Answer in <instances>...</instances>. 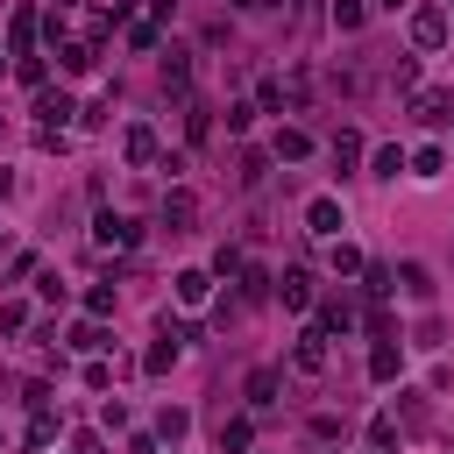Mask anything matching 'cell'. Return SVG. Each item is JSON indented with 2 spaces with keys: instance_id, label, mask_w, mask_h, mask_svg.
Returning a JSON list of instances; mask_svg holds the SVG:
<instances>
[{
  "instance_id": "cell-1",
  "label": "cell",
  "mask_w": 454,
  "mask_h": 454,
  "mask_svg": "<svg viewBox=\"0 0 454 454\" xmlns=\"http://www.w3.org/2000/svg\"><path fill=\"white\" fill-rule=\"evenodd\" d=\"M404 114H411L419 128H447V121H454V85H411Z\"/></svg>"
},
{
  "instance_id": "cell-2",
  "label": "cell",
  "mask_w": 454,
  "mask_h": 454,
  "mask_svg": "<svg viewBox=\"0 0 454 454\" xmlns=\"http://www.w3.org/2000/svg\"><path fill=\"white\" fill-rule=\"evenodd\" d=\"M71 121H78L71 92H64V85H43V92H35V128H43V135H64Z\"/></svg>"
},
{
  "instance_id": "cell-3",
  "label": "cell",
  "mask_w": 454,
  "mask_h": 454,
  "mask_svg": "<svg viewBox=\"0 0 454 454\" xmlns=\"http://www.w3.org/2000/svg\"><path fill=\"white\" fill-rule=\"evenodd\" d=\"M340 227H348V213H340V199H333V192L305 199V234H319V241H340Z\"/></svg>"
},
{
  "instance_id": "cell-4",
  "label": "cell",
  "mask_w": 454,
  "mask_h": 454,
  "mask_svg": "<svg viewBox=\"0 0 454 454\" xmlns=\"http://www.w3.org/2000/svg\"><path fill=\"white\" fill-rule=\"evenodd\" d=\"M291 376H326V333L319 326H305L291 340Z\"/></svg>"
},
{
  "instance_id": "cell-5",
  "label": "cell",
  "mask_w": 454,
  "mask_h": 454,
  "mask_svg": "<svg viewBox=\"0 0 454 454\" xmlns=\"http://www.w3.org/2000/svg\"><path fill=\"white\" fill-rule=\"evenodd\" d=\"M35 35H43V14L35 7H14L7 14V57H35Z\"/></svg>"
},
{
  "instance_id": "cell-6",
  "label": "cell",
  "mask_w": 454,
  "mask_h": 454,
  "mask_svg": "<svg viewBox=\"0 0 454 454\" xmlns=\"http://www.w3.org/2000/svg\"><path fill=\"white\" fill-rule=\"evenodd\" d=\"M447 35H454L447 7H419V14H411V50H440Z\"/></svg>"
},
{
  "instance_id": "cell-7",
  "label": "cell",
  "mask_w": 454,
  "mask_h": 454,
  "mask_svg": "<svg viewBox=\"0 0 454 454\" xmlns=\"http://www.w3.org/2000/svg\"><path fill=\"white\" fill-rule=\"evenodd\" d=\"M156 220H163L170 234H192V227H199V199H192V192H163V206H156Z\"/></svg>"
},
{
  "instance_id": "cell-8",
  "label": "cell",
  "mask_w": 454,
  "mask_h": 454,
  "mask_svg": "<svg viewBox=\"0 0 454 454\" xmlns=\"http://www.w3.org/2000/svg\"><path fill=\"white\" fill-rule=\"evenodd\" d=\"M163 92H177V99H192V50H163Z\"/></svg>"
},
{
  "instance_id": "cell-9",
  "label": "cell",
  "mask_w": 454,
  "mask_h": 454,
  "mask_svg": "<svg viewBox=\"0 0 454 454\" xmlns=\"http://www.w3.org/2000/svg\"><path fill=\"white\" fill-rule=\"evenodd\" d=\"M92 241H99V248H135V220H128V213H99V220H92Z\"/></svg>"
},
{
  "instance_id": "cell-10",
  "label": "cell",
  "mask_w": 454,
  "mask_h": 454,
  "mask_svg": "<svg viewBox=\"0 0 454 454\" xmlns=\"http://www.w3.org/2000/svg\"><path fill=\"white\" fill-rule=\"evenodd\" d=\"M397 376H404V348L397 340H376L369 348V383H397Z\"/></svg>"
},
{
  "instance_id": "cell-11",
  "label": "cell",
  "mask_w": 454,
  "mask_h": 454,
  "mask_svg": "<svg viewBox=\"0 0 454 454\" xmlns=\"http://www.w3.org/2000/svg\"><path fill=\"white\" fill-rule=\"evenodd\" d=\"M121 156H128L135 170H142V163H156V156H163V149H156V128H142V121H135V128L121 135Z\"/></svg>"
},
{
  "instance_id": "cell-12",
  "label": "cell",
  "mask_w": 454,
  "mask_h": 454,
  "mask_svg": "<svg viewBox=\"0 0 454 454\" xmlns=\"http://www.w3.org/2000/svg\"><path fill=\"white\" fill-rule=\"evenodd\" d=\"M277 298H284L291 312H305V305H312V270H298V262H291V270L277 277Z\"/></svg>"
},
{
  "instance_id": "cell-13",
  "label": "cell",
  "mask_w": 454,
  "mask_h": 454,
  "mask_svg": "<svg viewBox=\"0 0 454 454\" xmlns=\"http://www.w3.org/2000/svg\"><path fill=\"white\" fill-rule=\"evenodd\" d=\"M270 156H277V163H305V156H312V135H305V128H277Z\"/></svg>"
},
{
  "instance_id": "cell-14",
  "label": "cell",
  "mask_w": 454,
  "mask_h": 454,
  "mask_svg": "<svg viewBox=\"0 0 454 454\" xmlns=\"http://www.w3.org/2000/svg\"><path fill=\"white\" fill-rule=\"evenodd\" d=\"M57 64H64L71 78H85V71L99 64V43H57Z\"/></svg>"
},
{
  "instance_id": "cell-15",
  "label": "cell",
  "mask_w": 454,
  "mask_h": 454,
  "mask_svg": "<svg viewBox=\"0 0 454 454\" xmlns=\"http://www.w3.org/2000/svg\"><path fill=\"white\" fill-rule=\"evenodd\" d=\"M262 177H270V156H262V149H241V156H234V184H241V192H255Z\"/></svg>"
},
{
  "instance_id": "cell-16",
  "label": "cell",
  "mask_w": 454,
  "mask_h": 454,
  "mask_svg": "<svg viewBox=\"0 0 454 454\" xmlns=\"http://www.w3.org/2000/svg\"><path fill=\"white\" fill-rule=\"evenodd\" d=\"M397 284H404V298H419V305H426V298H433V291H440V284H433V270H426V262H397Z\"/></svg>"
},
{
  "instance_id": "cell-17",
  "label": "cell",
  "mask_w": 454,
  "mask_h": 454,
  "mask_svg": "<svg viewBox=\"0 0 454 454\" xmlns=\"http://www.w3.org/2000/svg\"><path fill=\"white\" fill-rule=\"evenodd\" d=\"M170 284H177V298H184V305H206V298H213V270H177Z\"/></svg>"
},
{
  "instance_id": "cell-18",
  "label": "cell",
  "mask_w": 454,
  "mask_h": 454,
  "mask_svg": "<svg viewBox=\"0 0 454 454\" xmlns=\"http://www.w3.org/2000/svg\"><path fill=\"white\" fill-rule=\"evenodd\" d=\"M71 348H78V355H106V348H114V333H106L99 319H78V326H71Z\"/></svg>"
},
{
  "instance_id": "cell-19",
  "label": "cell",
  "mask_w": 454,
  "mask_h": 454,
  "mask_svg": "<svg viewBox=\"0 0 454 454\" xmlns=\"http://www.w3.org/2000/svg\"><path fill=\"white\" fill-rule=\"evenodd\" d=\"M277 383H284V376H277L270 362H262V369H248V404H255V411H270V404H277Z\"/></svg>"
},
{
  "instance_id": "cell-20",
  "label": "cell",
  "mask_w": 454,
  "mask_h": 454,
  "mask_svg": "<svg viewBox=\"0 0 454 454\" xmlns=\"http://www.w3.org/2000/svg\"><path fill=\"white\" fill-rule=\"evenodd\" d=\"M234 284H241V305H262V298L277 291V284H270V270H255V262H241V277H234Z\"/></svg>"
},
{
  "instance_id": "cell-21",
  "label": "cell",
  "mask_w": 454,
  "mask_h": 454,
  "mask_svg": "<svg viewBox=\"0 0 454 454\" xmlns=\"http://www.w3.org/2000/svg\"><path fill=\"white\" fill-rule=\"evenodd\" d=\"M390 284H397V270H383V262H362V298H369V305H383V298H390Z\"/></svg>"
},
{
  "instance_id": "cell-22",
  "label": "cell",
  "mask_w": 454,
  "mask_h": 454,
  "mask_svg": "<svg viewBox=\"0 0 454 454\" xmlns=\"http://www.w3.org/2000/svg\"><path fill=\"white\" fill-rule=\"evenodd\" d=\"M348 326H355V305H348V298H326V305H319V333L333 340V333H348Z\"/></svg>"
},
{
  "instance_id": "cell-23",
  "label": "cell",
  "mask_w": 454,
  "mask_h": 454,
  "mask_svg": "<svg viewBox=\"0 0 454 454\" xmlns=\"http://www.w3.org/2000/svg\"><path fill=\"white\" fill-rule=\"evenodd\" d=\"M426 419H433L426 397H419V390H397V426H404V433H426Z\"/></svg>"
},
{
  "instance_id": "cell-24",
  "label": "cell",
  "mask_w": 454,
  "mask_h": 454,
  "mask_svg": "<svg viewBox=\"0 0 454 454\" xmlns=\"http://www.w3.org/2000/svg\"><path fill=\"white\" fill-rule=\"evenodd\" d=\"M355 163H362V135H355V128H340V135H333V170L348 177Z\"/></svg>"
},
{
  "instance_id": "cell-25",
  "label": "cell",
  "mask_w": 454,
  "mask_h": 454,
  "mask_svg": "<svg viewBox=\"0 0 454 454\" xmlns=\"http://www.w3.org/2000/svg\"><path fill=\"white\" fill-rule=\"evenodd\" d=\"M397 440H404V426H397V411H376V419H369V447H383V454H390Z\"/></svg>"
},
{
  "instance_id": "cell-26",
  "label": "cell",
  "mask_w": 454,
  "mask_h": 454,
  "mask_svg": "<svg viewBox=\"0 0 454 454\" xmlns=\"http://www.w3.org/2000/svg\"><path fill=\"white\" fill-rule=\"evenodd\" d=\"M404 163H411V156H404V149H397V142H383V149H376V156H369V177H397V170H404Z\"/></svg>"
},
{
  "instance_id": "cell-27",
  "label": "cell",
  "mask_w": 454,
  "mask_h": 454,
  "mask_svg": "<svg viewBox=\"0 0 454 454\" xmlns=\"http://www.w3.org/2000/svg\"><path fill=\"white\" fill-rule=\"evenodd\" d=\"M248 440H255L248 419H227V426H220V454H248Z\"/></svg>"
},
{
  "instance_id": "cell-28",
  "label": "cell",
  "mask_w": 454,
  "mask_h": 454,
  "mask_svg": "<svg viewBox=\"0 0 454 454\" xmlns=\"http://www.w3.org/2000/svg\"><path fill=\"white\" fill-rule=\"evenodd\" d=\"M326 14H333V28H340V35H355V28L369 21V7H362V0H333Z\"/></svg>"
},
{
  "instance_id": "cell-29",
  "label": "cell",
  "mask_w": 454,
  "mask_h": 454,
  "mask_svg": "<svg viewBox=\"0 0 454 454\" xmlns=\"http://www.w3.org/2000/svg\"><path fill=\"white\" fill-rule=\"evenodd\" d=\"M177 106H184V135H192V142H206V135H213V114H206L199 99H177Z\"/></svg>"
},
{
  "instance_id": "cell-30",
  "label": "cell",
  "mask_w": 454,
  "mask_h": 454,
  "mask_svg": "<svg viewBox=\"0 0 454 454\" xmlns=\"http://www.w3.org/2000/svg\"><path fill=\"white\" fill-rule=\"evenodd\" d=\"M255 114H262L255 99H234V106H227V135H248V128H255Z\"/></svg>"
},
{
  "instance_id": "cell-31",
  "label": "cell",
  "mask_w": 454,
  "mask_h": 454,
  "mask_svg": "<svg viewBox=\"0 0 454 454\" xmlns=\"http://www.w3.org/2000/svg\"><path fill=\"white\" fill-rule=\"evenodd\" d=\"M184 426H192V411H177V404H163V419H156V440H184Z\"/></svg>"
},
{
  "instance_id": "cell-32",
  "label": "cell",
  "mask_w": 454,
  "mask_h": 454,
  "mask_svg": "<svg viewBox=\"0 0 454 454\" xmlns=\"http://www.w3.org/2000/svg\"><path fill=\"white\" fill-rule=\"evenodd\" d=\"M14 78H21V85H35V92H43V78H50V64H43V57H14Z\"/></svg>"
},
{
  "instance_id": "cell-33",
  "label": "cell",
  "mask_w": 454,
  "mask_h": 454,
  "mask_svg": "<svg viewBox=\"0 0 454 454\" xmlns=\"http://www.w3.org/2000/svg\"><path fill=\"white\" fill-rule=\"evenodd\" d=\"M390 85L411 92V85H419V57H390Z\"/></svg>"
},
{
  "instance_id": "cell-34",
  "label": "cell",
  "mask_w": 454,
  "mask_h": 454,
  "mask_svg": "<svg viewBox=\"0 0 454 454\" xmlns=\"http://www.w3.org/2000/svg\"><path fill=\"white\" fill-rule=\"evenodd\" d=\"M440 170H447V149H419L411 156V177H440Z\"/></svg>"
},
{
  "instance_id": "cell-35",
  "label": "cell",
  "mask_w": 454,
  "mask_h": 454,
  "mask_svg": "<svg viewBox=\"0 0 454 454\" xmlns=\"http://www.w3.org/2000/svg\"><path fill=\"white\" fill-rule=\"evenodd\" d=\"M333 277H362V248H348V241H333Z\"/></svg>"
},
{
  "instance_id": "cell-36",
  "label": "cell",
  "mask_w": 454,
  "mask_h": 454,
  "mask_svg": "<svg viewBox=\"0 0 454 454\" xmlns=\"http://www.w3.org/2000/svg\"><path fill=\"white\" fill-rule=\"evenodd\" d=\"M50 440H57V411H35L28 419V447H50Z\"/></svg>"
},
{
  "instance_id": "cell-37",
  "label": "cell",
  "mask_w": 454,
  "mask_h": 454,
  "mask_svg": "<svg viewBox=\"0 0 454 454\" xmlns=\"http://www.w3.org/2000/svg\"><path fill=\"white\" fill-rule=\"evenodd\" d=\"M156 43H163L156 21H135V28H128V50H156Z\"/></svg>"
},
{
  "instance_id": "cell-38",
  "label": "cell",
  "mask_w": 454,
  "mask_h": 454,
  "mask_svg": "<svg viewBox=\"0 0 454 454\" xmlns=\"http://www.w3.org/2000/svg\"><path fill=\"white\" fill-rule=\"evenodd\" d=\"M85 312L106 319V312H114V284H92V291H85Z\"/></svg>"
},
{
  "instance_id": "cell-39",
  "label": "cell",
  "mask_w": 454,
  "mask_h": 454,
  "mask_svg": "<svg viewBox=\"0 0 454 454\" xmlns=\"http://www.w3.org/2000/svg\"><path fill=\"white\" fill-rule=\"evenodd\" d=\"M21 326H28V305L7 298V305H0V333H21Z\"/></svg>"
},
{
  "instance_id": "cell-40",
  "label": "cell",
  "mask_w": 454,
  "mask_h": 454,
  "mask_svg": "<svg viewBox=\"0 0 454 454\" xmlns=\"http://www.w3.org/2000/svg\"><path fill=\"white\" fill-rule=\"evenodd\" d=\"M369 340H397V319L383 305H369Z\"/></svg>"
},
{
  "instance_id": "cell-41",
  "label": "cell",
  "mask_w": 454,
  "mask_h": 454,
  "mask_svg": "<svg viewBox=\"0 0 454 454\" xmlns=\"http://www.w3.org/2000/svg\"><path fill=\"white\" fill-rule=\"evenodd\" d=\"M213 277H241V248H234V241L213 255Z\"/></svg>"
},
{
  "instance_id": "cell-42",
  "label": "cell",
  "mask_w": 454,
  "mask_h": 454,
  "mask_svg": "<svg viewBox=\"0 0 454 454\" xmlns=\"http://www.w3.org/2000/svg\"><path fill=\"white\" fill-rule=\"evenodd\" d=\"M85 390H114V369H106V362H99V355H92V362H85Z\"/></svg>"
},
{
  "instance_id": "cell-43",
  "label": "cell",
  "mask_w": 454,
  "mask_h": 454,
  "mask_svg": "<svg viewBox=\"0 0 454 454\" xmlns=\"http://www.w3.org/2000/svg\"><path fill=\"white\" fill-rule=\"evenodd\" d=\"M21 397H28V411H50V404H57V390H50V383H28Z\"/></svg>"
},
{
  "instance_id": "cell-44",
  "label": "cell",
  "mask_w": 454,
  "mask_h": 454,
  "mask_svg": "<svg viewBox=\"0 0 454 454\" xmlns=\"http://www.w3.org/2000/svg\"><path fill=\"white\" fill-rule=\"evenodd\" d=\"M71 454H106V440H99V433H78V440H71Z\"/></svg>"
},
{
  "instance_id": "cell-45",
  "label": "cell",
  "mask_w": 454,
  "mask_h": 454,
  "mask_svg": "<svg viewBox=\"0 0 454 454\" xmlns=\"http://www.w3.org/2000/svg\"><path fill=\"white\" fill-rule=\"evenodd\" d=\"M170 7H177V0H149V21L163 28V21H170Z\"/></svg>"
},
{
  "instance_id": "cell-46",
  "label": "cell",
  "mask_w": 454,
  "mask_h": 454,
  "mask_svg": "<svg viewBox=\"0 0 454 454\" xmlns=\"http://www.w3.org/2000/svg\"><path fill=\"white\" fill-rule=\"evenodd\" d=\"M7 192H14V177H7V170H0V199H7Z\"/></svg>"
},
{
  "instance_id": "cell-47",
  "label": "cell",
  "mask_w": 454,
  "mask_h": 454,
  "mask_svg": "<svg viewBox=\"0 0 454 454\" xmlns=\"http://www.w3.org/2000/svg\"><path fill=\"white\" fill-rule=\"evenodd\" d=\"M227 7H262V0H227Z\"/></svg>"
},
{
  "instance_id": "cell-48",
  "label": "cell",
  "mask_w": 454,
  "mask_h": 454,
  "mask_svg": "<svg viewBox=\"0 0 454 454\" xmlns=\"http://www.w3.org/2000/svg\"><path fill=\"white\" fill-rule=\"evenodd\" d=\"M376 7H397V0H376Z\"/></svg>"
},
{
  "instance_id": "cell-49",
  "label": "cell",
  "mask_w": 454,
  "mask_h": 454,
  "mask_svg": "<svg viewBox=\"0 0 454 454\" xmlns=\"http://www.w3.org/2000/svg\"><path fill=\"white\" fill-rule=\"evenodd\" d=\"M376 454H383V447H376Z\"/></svg>"
}]
</instances>
